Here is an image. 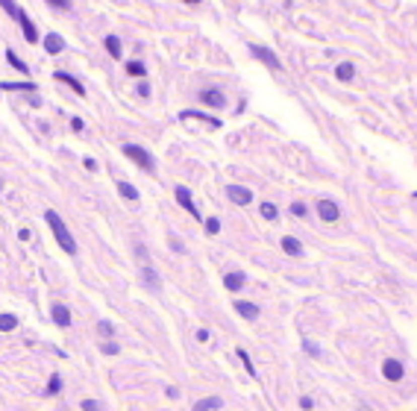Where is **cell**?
Segmentation results:
<instances>
[{"label": "cell", "instance_id": "cell-1", "mask_svg": "<svg viewBox=\"0 0 417 411\" xmlns=\"http://www.w3.org/2000/svg\"><path fill=\"white\" fill-rule=\"evenodd\" d=\"M44 223L50 226V232H53V238H56V244L68 253V256H77V241H74V235H71V229L65 226V221L59 218V212H44Z\"/></svg>", "mask_w": 417, "mask_h": 411}, {"label": "cell", "instance_id": "cell-2", "mask_svg": "<svg viewBox=\"0 0 417 411\" xmlns=\"http://www.w3.org/2000/svg\"><path fill=\"white\" fill-rule=\"evenodd\" d=\"M121 150H123V156H126L129 162H135V165H138L141 171H147V173L156 171V159H153V153H150V150H144L141 144H132V141H129V144H123Z\"/></svg>", "mask_w": 417, "mask_h": 411}, {"label": "cell", "instance_id": "cell-3", "mask_svg": "<svg viewBox=\"0 0 417 411\" xmlns=\"http://www.w3.org/2000/svg\"><path fill=\"white\" fill-rule=\"evenodd\" d=\"M197 103L206 106V109L221 112V109H226V94H224V88H200L197 91Z\"/></svg>", "mask_w": 417, "mask_h": 411}, {"label": "cell", "instance_id": "cell-4", "mask_svg": "<svg viewBox=\"0 0 417 411\" xmlns=\"http://www.w3.org/2000/svg\"><path fill=\"white\" fill-rule=\"evenodd\" d=\"M247 47H250V56L256 62H261L267 71H282V62H279V56L270 47H264V44H247Z\"/></svg>", "mask_w": 417, "mask_h": 411}, {"label": "cell", "instance_id": "cell-5", "mask_svg": "<svg viewBox=\"0 0 417 411\" xmlns=\"http://www.w3.org/2000/svg\"><path fill=\"white\" fill-rule=\"evenodd\" d=\"M174 197H176V203L182 206V209H185V212L191 215L194 221H203V215H200V212H197V206H194L191 191L185 188V185H176V188H174Z\"/></svg>", "mask_w": 417, "mask_h": 411}, {"label": "cell", "instance_id": "cell-6", "mask_svg": "<svg viewBox=\"0 0 417 411\" xmlns=\"http://www.w3.org/2000/svg\"><path fill=\"white\" fill-rule=\"evenodd\" d=\"M18 27H21V35L27 38V44H38V41H41V35H38V30H35V24H33V18L27 15V12L18 15Z\"/></svg>", "mask_w": 417, "mask_h": 411}, {"label": "cell", "instance_id": "cell-7", "mask_svg": "<svg viewBox=\"0 0 417 411\" xmlns=\"http://www.w3.org/2000/svg\"><path fill=\"white\" fill-rule=\"evenodd\" d=\"M53 80H56V83H65L77 97H86V86H83L74 74H68V71H53Z\"/></svg>", "mask_w": 417, "mask_h": 411}, {"label": "cell", "instance_id": "cell-8", "mask_svg": "<svg viewBox=\"0 0 417 411\" xmlns=\"http://www.w3.org/2000/svg\"><path fill=\"white\" fill-rule=\"evenodd\" d=\"M317 215H320V221H326V223H335L338 218H341V209H338V203L335 200H317Z\"/></svg>", "mask_w": 417, "mask_h": 411}, {"label": "cell", "instance_id": "cell-9", "mask_svg": "<svg viewBox=\"0 0 417 411\" xmlns=\"http://www.w3.org/2000/svg\"><path fill=\"white\" fill-rule=\"evenodd\" d=\"M50 317H53V323L59 326V329H68V326L74 323V314H71V308L62 306V303L50 306Z\"/></svg>", "mask_w": 417, "mask_h": 411}, {"label": "cell", "instance_id": "cell-10", "mask_svg": "<svg viewBox=\"0 0 417 411\" xmlns=\"http://www.w3.org/2000/svg\"><path fill=\"white\" fill-rule=\"evenodd\" d=\"M226 197H229L235 206H250L253 203V191L244 188V185H229V188H226Z\"/></svg>", "mask_w": 417, "mask_h": 411}, {"label": "cell", "instance_id": "cell-11", "mask_svg": "<svg viewBox=\"0 0 417 411\" xmlns=\"http://www.w3.org/2000/svg\"><path fill=\"white\" fill-rule=\"evenodd\" d=\"M41 44H44V53L47 56H59V53L65 50V38L59 33H47L44 38H41Z\"/></svg>", "mask_w": 417, "mask_h": 411}, {"label": "cell", "instance_id": "cell-12", "mask_svg": "<svg viewBox=\"0 0 417 411\" xmlns=\"http://www.w3.org/2000/svg\"><path fill=\"white\" fill-rule=\"evenodd\" d=\"M179 118L182 120H203V123H208V126H221V118H215V115H208V112H200V109H182L179 112Z\"/></svg>", "mask_w": 417, "mask_h": 411}, {"label": "cell", "instance_id": "cell-13", "mask_svg": "<svg viewBox=\"0 0 417 411\" xmlns=\"http://www.w3.org/2000/svg\"><path fill=\"white\" fill-rule=\"evenodd\" d=\"M103 47H106V53H109L115 62H121V59H123V41H121V38H118L115 33H109V35L103 38Z\"/></svg>", "mask_w": 417, "mask_h": 411}, {"label": "cell", "instance_id": "cell-14", "mask_svg": "<svg viewBox=\"0 0 417 411\" xmlns=\"http://www.w3.org/2000/svg\"><path fill=\"white\" fill-rule=\"evenodd\" d=\"M382 376L388 379V382H400L402 376H405V370H402V364L397 359H385L382 364Z\"/></svg>", "mask_w": 417, "mask_h": 411}, {"label": "cell", "instance_id": "cell-15", "mask_svg": "<svg viewBox=\"0 0 417 411\" xmlns=\"http://www.w3.org/2000/svg\"><path fill=\"white\" fill-rule=\"evenodd\" d=\"M232 306H235V311H238V317H244V320H259V306H256V303H250V300H235Z\"/></svg>", "mask_w": 417, "mask_h": 411}, {"label": "cell", "instance_id": "cell-16", "mask_svg": "<svg viewBox=\"0 0 417 411\" xmlns=\"http://www.w3.org/2000/svg\"><path fill=\"white\" fill-rule=\"evenodd\" d=\"M0 91H24V94H38V86L33 80H24V83H0Z\"/></svg>", "mask_w": 417, "mask_h": 411}, {"label": "cell", "instance_id": "cell-17", "mask_svg": "<svg viewBox=\"0 0 417 411\" xmlns=\"http://www.w3.org/2000/svg\"><path fill=\"white\" fill-rule=\"evenodd\" d=\"M123 71H126V77H132V80H144V77H147V65H144L141 59L123 62Z\"/></svg>", "mask_w": 417, "mask_h": 411}, {"label": "cell", "instance_id": "cell-18", "mask_svg": "<svg viewBox=\"0 0 417 411\" xmlns=\"http://www.w3.org/2000/svg\"><path fill=\"white\" fill-rule=\"evenodd\" d=\"M141 282H144L150 291H159V288H162V279H159V273L150 267V264H144V267H141Z\"/></svg>", "mask_w": 417, "mask_h": 411}, {"label": "cell", "instance_id": "cell-19", "mask_svg": "<svg viewBox=\"0 0 417 411\" xmlns=\"http://www.w3.org/2000/svg\"><path fill=\"white\" fill-rule=\"evenodd\" d=\"M282 250H285V253H288L291 258H300V256H303V244H300L294 235H285V238H282Z\"/></svg>", "mask_w": 417, "mask_h": 411}, {"label": "cell", "instance_id": "cell-20", "mask_svg": "<svg viewBox=\"0 0 417 411\" xmlns=\"http://www.w3.org/2000/svg\"><path fill=\"white\" fill-rule=\"evenodd\" d=\"M244 282H247V276H244V273H226L224 276V288H226V291H241Z\"/></svg>", "mask_w": 417, "mask_h": 411}, {"label": "cell", "instance_id": "cell-21", "mask_svg": "<svg viewBox=\"0 0 417 411\" xmlns=\"http://www.w3.org/2000/svg\"><path fill=\"white\" fill-rule=\"evenodd\" d=\"M356 77V65L353 62H341L338 68H335V80H341V83H350Z\"/></svg>", "mask_w": 417, "mask_h": 411}, {"label": "cell", "instance_id": "cell-22", "mask_svg": "<svg viewBox=\"0 0 417 411\" xmlns=\"http://www.w3.org/2000/svg\"><path fill=\"white\" fill-rule=\"evenodd\" d=\"M221 405H224V399H221V396H206V399H200L191 411H218Z\"/></svg>", "mask_w": 417, "mask_h": 411}, {"label": "cell", "instance_id": "cell-23", "mask_svg": "<svg viewBox=\"0 0 417 411\" xmlns=\"http://www.w3.org/2000/svg\"><path fill=\"white\" fill-rule=\"evenodd\" d=\"M118 194H121L123 200H129V203L138 200V188H135L132 182H118Z\"/></svg>", "mask_w": 417, "mask_h": 411}, {"label": "cell", "instance_id": "cell-24", "mask_svg": "<svg viewBox=\"0 0 417 411\" xmlns=\"http://www.w3.org/2000/svg\"><path fill=\"white\" fill-rule=\"evenodd\" d=\"M6 62H9V65H12V68L18 71V74H30L27 62H24V59H21V56H18L15 50H6Z\"/></svg>", "mask_w": 417, "mask_h": 411}, {"label": "cell", "instance_id": "cell-25", "mask_svg": "<svg viewBox=\"0 0 417 411\" xmlns=\"http://www.w3.org/2000/svg\"><path fill=\"white\" fill-rule=\"evenodd\" d=\"M0 6H3V12H6V15H9V18H15V21H18V15L24 12V9L18 6L15 0H0Z\"/></svg>", "mask_w": 417, "mask_h": 411}, {"label": "cell", "instance_id": "cell-26", "mask_svg": "<svg viewBox=\"0 0 417 411\" xmlns=\"http://www.w3.org/2000/svg\"><path fill=\"white\" fill-rule=\"evenodd\" d=\"M18 329V317L15 314H0V332H12Z\"/></svg>", "mask_w": 417, "mask_h": 411}, {"label": "cell", "instance_id": "cell-27", "mask_svg": "<svg viewBox=\"0 0 417 411\" xmlns=\"http://www.w3.org/2000/svg\"><path fill=\"white\" fill-rule=\"evenodd\" d=\"M259 212H261V218H264V221H276V215H279V209L273 203H261Z\"/></svg>", "mask_w": 417, "mask_h": 411}, {"label": "cell", "instance_id": "cell-28", "mask_svg": "<svg viewBox=\"0 0 417 411\" xmlns=\"http://www.w3.org/2000/svg\"><path fill=\"white\" fill-rule=\"evenodd\" d=\"M97 332L103 335L106 341H112V338H115V326L109 323V320H100V323H97Z\"/></svg>", "mask_w": 417, "mask_h": 411}, {"label": "cell", "instance_id": "cell-29", "mask_svg": "<svg viewBox=\"0 0 417 411\" xmlns=\"http://www.w3.org/2000/svg\"><path fill=\"white\" fill-rule=\"evenodd\" d=\"M44 3H47L50 9H56V12H71V6H74L71 0H44Z\"/></svg>", "mask_w": 417, "mask_h": 411}, {"label": "cell", "instance_id": "cell-30", "mask_svg": "<svg viewBox=\"0 0 417 411\" xmlns=\"http://www.w3.org/2000/svg\"><path fill=\"white\" fill-rule=\"evenodd\" d=\"M100 353H103V356H118V353H121V344L103 341V344H100Z\"/></svg>", "mask_w": 417, "mask_h": 411}, {"label": "cell", "instance_id": "cell-31", "mask_svg": "<svg viewBox=\"0 0 417 411\" xmlns=\"http://www.w3.org/2000/svg\"><path fill=\"white\" fill-rule=\"evenodd\" d=\"M238 359H241L244 367H247V376H256V367H253V361H250V353H247V350H238Z\"/></svg>", "mask_w": 417, "mask_h": 411}, {"label": "cell", "instance_id": "cell-32", "mask_svg": "<svg viewBox=\"0 0 417 411\" xmlns=\"http://www.w3.org/2000/svg\"><path fill=\"white\" fill-rule=\"evenodd\" d=\"M62 391V376H50V382H47V396H56Z\"/></svg>", "mask_w": 417, "mask_h": 411}, {"label": "cell", "instance_id": "cell-33", "mask_svg": "<svg viewBox=\"0 0 417 411\" xmlns=\"http://www.w3.org/2000/svg\"><path fill=\"white\" fill-rule=\"evenodd\" d=\"M203 226H206L208 235H218V232H221V221H218V218H206V221H203Z\"/></svg>", "mask_w": 417, "mask_h": 411}, {"label": "cell", "instance_id": "cell-34", "mask_svg": "<svg viewBox=\"0 0 417 411\" xmlns=\"http://www.w3.org/2000/svg\"><path fill=\"white\" fill-rule=\"evenodd\" d=\"M291 215H294V218H306V215H309L306 203H300V200H297V203H291Z\"/></svg>", "mask_w": 417, "mask_h": 411}, {"label": "cell", "instance_id": "cell-35", "mask_svg": "<svg viewBox=\"0 0 417 411\" xmlns=\"http://www.w3.org/2000/svg\"><path fill=\"white\" fill-rule=\"evenodd\" d=\"M135 94H138V97H144V100L150 97V86H147V80H144V83H138V88H135Z\"/></svg>", "mask_w": 417, "mask_h": 411}, {"label": "cell", "instance_id": "cell-36", "mask_svg": "<svg viewBox=\"0 0 417 411\" xmlns=\"http://www.w3.org/2000/svg\"><path fill=\"white\" fill-rule=\"evenodd\" d=\"M71 129H74V132H83V129H86V120H83V118H71Z\"/></svg>", "mask_w": 417, "mask_h": 411}, {"label": "cell", "instance_id": "cell-37", "mask_svg": "<svg viewBox=\"0 0 417 411\" xmlns=\"http://www.w3.org/2000/svg\"><path fill=\"white\" fill-rule=\"evenodd\" d=\"M135 253H138V258L147 264V258H150V253H147V247H141V244H135Z\"/></svg>", "mask_w": 417, "mask_h": 411}, {"label": "cell", "instance_id": "cell-38", "mask_svg": "<svg viewBox=\"0 0 417 411\" xmlns=\"http://www.w3.org/2000/svg\"><path fill=\"white\" fill-rule=\"evenodd\" d=\"M80 405H83V411H100V408H97V402H94V399H83Z\"/></svg>", "mask_w": 417, "mask_h": 411}, {"label": "cell", "instance_id": "cell-39", "mask_svg": "<svg viewBox=\"0 0 417 411\" xmlns=\"http://www.w3.org/2000/svg\"><path fill=\"white\" fill-rule=\"evenodd\" d=\"M83 165H86V171H97V162H94L91 156H86V159H83Z\"/></svg>", "mask_w": 417, "mask_h": 411}, {"label": "cell", "instance_id": "cell-40", "mask_svg": "<svg viewBox=\"0 0 417 411\" xmlns=\"http://www.w3.org/2000/svg\"><path fill=\"white\" fill-rule=\"evenodd\" d=\"M171 250H174V253H185V247H182V241H176V238H171Z\"/></svg>", "mask_w": 417, "mask_h": 411}, {"label": "cell", "instance_id": "cell-41", "mask_svg": "<svg viewBox=\"0 0 417 411\" xmlns=\"http://www.w3.org/2000/svg\"><path fill=\"white\" fill-rule=\"evenodd\" d=\"M41 97H38V94H30V106H33V109H41Z\"/></svg>", "mask_w": 417, "mask_h": 411}, {"label": "cell", "instance_id": "cell-42", "mask_svg": "<svg viewBox=\"0 0 417 411\" xmlns=\"http://www.w3.org/2000/svg\"><path fill=\"white\" fill-rule=\"evenodd\" d=\"M300 405H303L306 411H312V408H314V402L309 399V396H303V399H300Z\"/></svg>", "mask_w": 417, "mask_h": 411}, {"label": "cell", "instance_id": "cell-43", "mask_svg": "<svg viewBox=\"0 0 417 411\" xmlns=\"http://www.w3.org/2000/svg\"><path fill=\"white\" fill-rule=\"evenodd\" d=\"M306 350H309V356H320V350H317L312 341H306Z\"/></svg>", "mask_w": 417, "mask_h": 411}, {"label": "cell", "instance_id": "cell-44", "mask_svg": "<svg viewBox=\"0 0 417 411\" xmlns=\"http://www.w3.org/2000/svg\"><path fill=\"white\" fill-rule=\"evenodd\" d=\"M197 341H208V329H197Z\"/></svg>", "mask_w": 417, "mask_h": 411}, {"label": "cell", "instance_id": "cell-45", "mask_svg": "<svg viewBox=\"0 0 417 411\" xmlns=\"http://www.w3.org/2000/svg\"><path fill=\"white\" fill-rule=\"evenodd\" d=\"M182 3H191V6H194V3H200V0H182Z\"/></svg>", "mask_w": 417, "mask_h": 411}, {"label": "cell", "instance_id": "cell-46", "mask_svg": "<svg viewBox=\"0 0 417 411\" xmlns=\"http://www.w3.org/2000/svg\"><path fill=\"white\" fill-rule=\"evenodd\" d=\"M359 411H370V408H367V405H362V408H359Z\"/></svg>", "mask_w": 417, "mask_h": 411}]
</instances>
